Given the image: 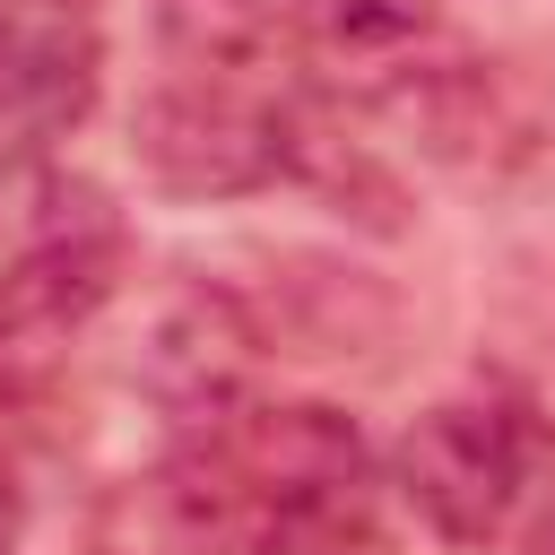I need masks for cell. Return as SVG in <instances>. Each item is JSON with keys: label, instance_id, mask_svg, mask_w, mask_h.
<instances>
[{"label": "cell", "instance_id": "obj_2", "mask_svg": "<svg viewBox=\"0 0 555 555\" xmlns=\"http://www.w3.org/2000/svg\"><path fill=\"white\" fill-rule=\"evenodd\" d=\"M538 460H546V434H538L512 399L468 390V399L425 408V416L399 434V451H390V486L408 494V512H416L434 538H451V546H486V538H503L512 512L529 503Z\"/></svg>", "mask_w": 555, "mask_h": 555}, {"label": "cell", "instance_id": "obj_7", "mask_svg": "<svg viewBox=\"0 0 555 555\" xmlns=\"http://www.w3.org/2000/svg\"><path fill=\"white\" fill-rule=\"evenodd\" d=\"M529 555H555V512H546V520L529 529Z\"/></svg>", "mask_w": 555, "mask_h": 555}, {"label": "cell", "instance_id": "obj_4", "mask_svg": "<svg viewBox=\"0 0 555 555\" xmlns=\"http://www.w3.org/2000/svg\"><path fill=\"white\" fill-rule=\"evenodd\" d=\"M104 43L78 0H0V173L52 156L95 113Z\"/></svg>", "mask_w": 555, "mask_h": 555}, {"label": "cell", "instance_id": "obj_6", "mask_svg": "<svg viewBox=\"0 0 555 555\" xmlns=\"http://www.w3.org/2000/svg\"><path fill=\"white\" fill-rule=\"evenodd\" d=\"M17 538V477H9V460H0V546Z\"/></svg>", "mask_w": 555, "mask_h": 555}, {"label": "cell", "instance_id": "obj_1", "mask_svg": "<svg viewBox=\"0 0 555 555\" xmlns=\"http://www.w3.org/2000/svg\"><path fill=\"white\" fill-rule=\"evenodd\" d=\"M95 555H390L364 434L338 408L225 399L113 486L87 520Z\"/></svg>", "mask_w": 555, "mask_h": 555}, {"label": "cell", "instance_id": "obj_3", "mask_svg": "<svg viewBox=\"0 0 555 555\" xmlns=\"http://www.w3.org/2000/svg\"><path fill=\"white\" fill-rule=\"evenodd\" d=\"M43 208L52 217L35 225V243L0 269V382H26L43 364H61L69 338L130 278V234L87 182H69V191L52 182Z\"/></svg>", "mask_w": 555, "mask_h": 555}, {"label": "cell", "instance_id": "obj_5", "mask_svg": "<svg viewBox=\"0 0 555 555\" xmlns=\"http://www.w3.org/2000/svg\"><path fill=\"white\" fill-rule=\"evenodd\" d=\"M156 35L182 78H304V0H156Z\"/></svg>", "mask_w": 555, "mask_h": 555}]
</instances>
